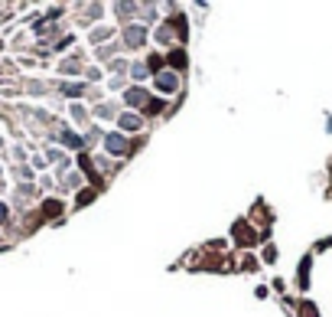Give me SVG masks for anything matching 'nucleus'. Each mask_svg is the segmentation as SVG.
<instances>
[{
  "mask_svg": "<svg viewBox=\"0 0 332 317\" xmlns=\"http://www.w3.org/2000/svg\"><path fill=\"white\" fill-rule=\"evenodd\" d=\"M127 102L131 105H147V111L160 108V102H147V92H143V88H131V92H127Z\"/></svg>",
  "mask_w": 332,
  "mask_h": 317,
  "instance_id": "obj_1",
  "label": "nucleus"
},
{
  "mask_svg": "<svg viewBox=\"0 0 332 317\" xmlns=\"http://www.w3.org/2000/svg\"><path fill=\"white\" fill-rule=\"evenodd\" d=\"M104 144H108V151H111V154H124V151H127L124 137H117V134H108V137H104Z\"/></svg>",
  "mask_w": 332,
  "mask_h": 317,
  "instance_id": "obj_2",
  "label": "nucleus"
},
{
  "mask_svg": "<svg viewBox=\"0 0 332 317\" xmlns=\"http://www.w3.org/2000/svg\"><path fill=\"white\" fill-rule=\"evenodd\" d=\"M156 85H160L163 92H173V88H176V75H173V72H163V75H156Z\"/></svg>",
  "mask_w": 332,
  "mask_h": 317,
  "instance_id": "obj_3",
  "label": "nucleus"
},
{
  "mask_svg": "<svg viewBox=\"0 0 332 317\" xmlns=\"http://www.w3.org/2000/svg\"><path fill=\"white\" fill-rule=\"evenodd\" d=\"M121 127H124V131H137V127H140V118L127 111V115H121Z\"/></svg>",
  "mask_w": 332,
  "mask_h": 317,
  "instance_id": "obj_4",
  "label": "nucleus"
},
{
  "mask_svg": "<svg viewBox=\"0 0 332 317\" xmlns=\"http://www.w3.org/2000/svg\"><path fill=\"white\" fill-rule=\"evenodd\" d=\"M127 43H131V46H140V43H143V30H140V26H131V30H127Z\"/></svg>",
  "mask_w": 332,
  "mask_h": 317,
  "instance_id": "obj_5",
  "label": "nucleus"
},
{
  "mask_svg": "<svg viewBox=\"0 0 332 317\" xmlns=\"http://www.w3.org/2000/svg\"><path fill=\"white\" fill-rule=\"evenodd\" d=\"M238 242H254V232L244 229V222H238Z\"/></svg>",
  "mask_w": 332,
  "mask_h": 317,
  "instance_id": "obj_6",
  "label": "nucleus"
},
{
  "mask_svg": "<svg viewBox=\"0 0 332 317\" xmlns=\"http://www.w3.org/2000/svg\"><path fill=\"white\" fill-rule=\"evenodd\" d=\"M62 141L72 144V147H82V137H75V134H62Z\"/></svg>",
  "mask_w": 332,
  "mask_h": 317,
  "instance_id": "obj_7",
  "label": "nucleus"
},
{
  "mask_svg": "<svg viewBox=\"0 0 332 317\" xmlns=\"http://www.w3.org/2000/svg\"><path fill=\"white\" fill-rule=\"evenodd\" d=\"M170 63H173V65H186V56H183V53H173Z\"/></svg>",
  "mask_w": 332,
  "mask_h": 317,
  "instance_id": "obj_8",
  "label": "nucleus"
},
{
  "mask_svg": "<svg viewBox=\"0 0 332 317\" xmlns=\"http://www.w3.org/2000/svg\"><path fill=\"white\" fill-rule=\"evenodd\" d=\"M92 196H95V193H92V190H85V193H82V196H78V203L85 206V203H92Z\"/></svg>",
  "mask_w": 332,
  "mask_h": 317,
  "instance_id": "obj_9",
  "label": "nucleus"
},
{
  "mask_svg": "<svg viewBox=\"0 0 332 317\" xmlns=\"http://www.w3.org/2000/svg\"><path fill=\"white\" fill-rule=\"evenodd\" d=\"M303 317H316V308H313V304H303Z\"/></svg>",
  "mask_w": 332,
  "mask_h": 317,
  "instance_id": "obj_10",
  "label": "nucleus"
},
{
  "mask_svg": "<svg viewBox=\"0 0 332 317\" xmlns=\"http://www.w3.org/2000/svg\"><path fill=\"white\" fill-rule=\"evenodd\" d=\"M3 216H7V206H0V222H3Z\"/></svg>",
  "mask_w": 332,
  "mask_h": 317,
  "instance_id": "obj_11",
  "label": "nucleus"
}]
</instances>
